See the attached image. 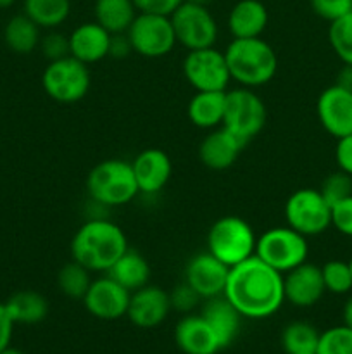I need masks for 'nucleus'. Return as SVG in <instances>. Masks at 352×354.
<instances>
[{
	"mask_svg": "<svg viewBox=\"0 0 352 354\" xmlns=\"http://www.w3.org/2000/svg\"><path fill=\"white\" fill-rule=\"evenodd\" d=\"M223 296L244 318H268L285 303L283 275L254 254L231 266Z\"/></svg>",
	"mask_w": 352,
	"mask_h": 354,
	"instance_id": "1",
	"label": "nucleus"
},
{
	"mask_svg": "<svg viewBox=\"0 0 352 354\" xmlns=\"http://www.w3.org/2000/svg\"><path fill=\"white\" fill-rule=\"evenodd\" d=\"M128 251V239L119 225L92 218L76 230L71 241V258L90 272L107 273Z\"/></svg>",
	"mask_w": 352,
	"mask_h": 354,
	"instance_id": "2",
	"label": "nucleus"
},
{
	"mask_svg": "<svg viewBox=\"0 0 352 354\" xmlns=\"http://www.w3.org/2000/svg\"><path fill=\"white\" fill-rule=\"evenodd\" d=\"M224 57L231 80L245 88L266 85L278 69L275 48L261 37L233 38L224 50Z\"/></svg>",
	"mask_w": 352,
	"mask_h": 354,
	"instance_id": "3",
	"label": "nucleus"
},
{
	"mask_svg": "<svg viewBox=\"0 0 352 354\" xmlns=\"http://www.w3.org/2000/svg\"><path fill=\"white\" fill-rule=\"evenodd\" d=\"M86 192L95 204L117 207L131 203L140 194L131 162L124 159H106L90 169Z\"/></svg>",
	"mask_w": 352,
	"mask_h": 354,
	"instance_id": "4",
	"label": "nucleus"
},
{
	"mask_svg": "<svg viewBox=\"0 0 352 354\" xmlns=\"http://www.w3.org/2000/svg\"><path fill=\"white\" fill-rule=\"evenodd\" d=\"M255 237L251 225L240 216H223L207 232V251L231 268L255 254Z\"/></svg>",
	"mask_w": 352,
	"mask_h": 354,
	"instance_id": "5",
	"label": "nucleus"
},
{
	"mask_svg": "<svg viewBox=\"0 0 352 354\" xmlns=\"http://www.w3.org/2000/svg\"><path fill=\"white\" fill-rule=\"evenodd\" d=\"M255 256L282 275L307 261L309 245L307 237L293 228L275 227L262 232L255 242Z\"/></svg>",
	"mask_w": 352,
	"mask_h": 354,
	"instance_id": "6",
	"label": "nucleus"
},
{
	"mask_svg": "<svg viewBox=\"0 0 352 354\" xmlns=\"http://www.w3.org/2000/svg\"><path fill=\"white\" fill-rule=\"evenodd\" d=\"M268 120V111L261 97L252 88L226 90L224 116L221 127L248 144L255 135H259Z\"/></svg>",
	"mask_w": 352,
	"mask_h": 354,
	"instance_id": "7",
	"label": "nucleus"
},
{
	"mask_svg": "<svg viewBox=\"0 0 352 354\" xmlns=\"http://www.w3.org/2000/svg\"><path fill=\"white\" fill-rule=\"evenodd\" d=\"M92 85V75L85 62L72 55L50 61L41 75V86L52 100L75 104L85 99Z\"/></svg>",
	"mask_w": 352,
	"mask_h": 354,
	"instance_id": "8",
	"label": "nucleus"
},
{
	"mask_svg": "<svg viewBox=\"0 0 352 354\" xmlns=\"http://www.w3.org/2000/svg\"><path fill=\"white\" fill-rule=\"evenodd\" d=\"M285 220L304 237H316L331 227V206L320 190L299 189L286 199Z\"/></svg>",
	"mask_w": 352,
	"mask_h": 354,
	"instance_id": "9",
	"label": "nucleus"
},
{
	"mask_svg": "<svg viewBox=\"0 0 352 354\" xmlns=\"http://www.w3.org/2000/svg\"><path fill=\"white\" fill-rule=\"evenodd\" d=\"M133 52L147 59H159L173 52L176 41L171 17L138 12L126 31Z\"/></svg>",
	"mask_w": 352,
	"mask_h": 354,
	"instance_id": "10",
	"label": "nucleus"
},
{
	"mask_svg": "<svg viewBox=\"0 0 352 354\" xmlns=\"http://www.w3.org/2000/svg\"><path fill=\"white\" fill-rule=\"evenodd\" d=\"M182 68L195 92H224L231 82L224 52L214 47L188 50Z\"/></svg>",
	"mask_w": 352,
	"mask_h": 354,
	"instance_id": "11",
	"label": "nucleus"
},
{
	"mask_svg": "<svg viewBox=\"0 0 352 354\" xmlns=\"http://www.w3.org/2000/svg\"><path fill=\"white\" fill-rule=\"evenodd\" d=\"M169 17L176 41L186 50L214 47L217 40V23L206 6L183 2Z\"/></svg>",
	"mask_w": 352,
	"mask_h": 354,
	"instance_id": "12",
	"label": "nucleus"
},
{
	"mask_svg": "<svg viewBox=\"0 0 352 354\" xmlns=\"http://www.w3.org/2000/svg\"><path fill=\"white\" fill-rule=\"evenodd\" d=\"M130 296V290H126L116 280L106 275L92 280L85 297H83V304L92 317L113 322L126 317Z\"/></svg>",
	"mask_w": 352,
	"mask_h": 354,
	"instance_id": "13",
	"label": "nucleus"
},
{
	"mask_svg": "<svg viewBox=\"0 0 352 354\" xmlns=\"http://www.w3.org/2000/svg\"><path fill=\"white\" fill-rule=\"evenodd\" d=\"M228 273H230V268L214 258L209 251H206L188 259L183 280L206 301L211 297L223 296Z\"/></svg>",
	"mask_w": 352,
	"mask_h": 354,
	"instance_id": "14",
	"label": "nucleus"
},
{
	"mask_svg": "<svg viewBox=\"0 0 352 354\" xmlns=\"http://www.w3.org/2000/svg\"><path fill=\"white\" fill-rule=\"evenodd\" d=\"M317 120L324 131L335 138L352 133V92L331 85L320 93L316 102Z\"/></svg>",
	"mask_w": 352,
	"mask_h": 354,
	"instance_id": "15",
	"label": "nucleus"
},
{
	"mask_svg": "<svg viewBox=\"0 0 352 354\" xmlns=\"http://www.w3.org/2000/svg\"><path fill=\"white\" fill-rule=\"evenodd\" d=\"M283 290H285V301H289L292 306H314L326 292L321 268L306 261L290 270L283 275Z\"/></svg>",
	"mask_w": 352,
	"mask_h": 354,
	"instance_id": "16",
	"label": "nucleus"
},
{
	"mask_svg": "<svg viewBox=\"0 0 352 354\" xmlns=\"http://www.w3.org/2000/svg\"><path fill=\"white\" fill-rule=\"evenodd\" d=\"M171 311L169 292L157 286H145L130 296L126 317L138 328H154L168 318Z\"/></svg>",
	"mask_w": 352,
	"mask_h": 354,
	"instance_id": "17",
	"label": "nucleus"
},
{
	"mask_svg": "<svg viewBox=\"0 0 352 354\" xmlns=\"http://www.w3.org/2000/svg\"><path fill=\"white\" fill-rule=\"evenodd\" d=\"M245 145L247 144H244L226 128L217 127L214 130H209V133L200 142L199 159L206 168L223 171L235 165Z\"/></svg>",
	"mask_w": 352,
	"mask_h": 354,
	"instance_id": "18",
	"label": "nucleus"
},
{
	"mask_svg": "<svg viewBox=\"0 0 352 354\" xmlns=\"http://www.w3.org/2000/svg\"><path fill=\"white\" fill-rule=\"evenodd\" d=\"M135 180L141 194H157L168 185L173 173L169 156L162 149H145L131 161Z\"/></svg>",
	"mask_w": 352,
	"mask_h": 354,
	"instance_id": "19",
	"label": "nucleus"
},
{
	"mask_svg": "<svg viewBox=\"0 0 352 354\" xmlns=\"http://www.w3.org/2000/svg\"><path fill=\"white\" fill-rule=\"evenodd\" d=\"M109 31L95 21H88L76 26L69 35V55L85 62L86 66L95 64L109 57Z\"/></svg>",
	"mask_w": 352,
	"mask_h": 354,
	"instance_id": "20",
	"label": "nucleus"
},
{
	"mask_svg": "<svg viewBox=\"0 0 352 354\" xmlns=\"http://www.w3.org/2000/svg\"><path fill=\"white\" fill-rule=\"evenodd\" d=\"M176 346L185 354H216L219 341L202 315H186L175 328Z\"/></svg>",
	"mask_w": 352,
	"mask_h": 354,
	"instance_id": "21",
	"label": "nucleus"
},
{
	"mask_svg": "<svg viewBox=\"0 0 352 354\" xmlns=\"http://www.w3.org/2000/svg\"><path fill=\"white\" fill-rule=\"evenodd\" d=\"M200 315L214 330L221 349L228 348L237 339L238 332H240V322L244 317L235 310L233 304L224 296L206 299Z\"/></svg>",
	"mask_w": 352,
	"mask_h": 354,
	"instance_id": "22",
	"label": "nucleus"
},
{
	"mask_svg": "<svg viewBox=\"0 0 352 354\" xmlns=\"http://www.w3.org/2000/svg\"><path fill=\"white\" fill-rule=\"evenodd\" d=\"M268 23V9L261 0H238L228 14V30L233 38L261 37Z\"/></svg>",
	"mask_w": 352,
	"mask_h": 354,
	"instance_id": "23",
	"label": "nucleus"
},
{
	"mask_svg": "<svg viewBox=\"0 0 352 354\" xmlns=\"http://www.w3.org/2000/svg\"><path fill=\"white\" fill-rule=\"evenodd\" d=\"M224 102H226V90L224 92H195L186 107L190 123L200 130H214L221 127L224 116Z\"/></svg>",
	"mask_w": 352,
	"mask_h": 354,
	"instance_id": "24",
	"label": "nucleus"
},
{
	"mask_svg": "<svg viewBox=\"0 0 352 354\" xmlns=\"http://www.w3.org/2000/svg\"><path fill=\"white\" fill-rule=\"evenodd\" d=\"M107 275L126 290L135 292L147 286L150 280V265L144 254L128 248V251L110 266Z\"/></svg>",
	"mask_w": 352,
	"mask_h": 354,
	"instance_id": "25",
	"label": "nucleus"
},
{
	"mask_svg": "<svg viewBox=\"0 0 352 354\" xmlns=\"http://www.w3.org/2000/svg\"><path fill=\"white\" fill-rule=\"evenodd\" d=\"M95 23L110 35L126 33L138 10L133 0H95L93 6Z\"/></svg>",
	"mask_w": 352,
	"mask_h": 354,
	"instance_id": "26",
	"label": "nucleus"
},
{
	"mask_svg": "<svg viewBox=\"0 0 352 354\" xmlns=\"http://www.w3.org/2000/svg\"><path fill=\"white\" fill-rule=\"evenodd\" d=\"M14 324L37 325L43 322L48 315V301L45 296L35 290H19L6 301Z\"/></svg>",
	"mask_w": 352,
	"mask_h": 354,
	"instance_id": "27",
	"label": "nucleus"
},
{
	"mask_svg": "<svg viewBox=\"0 0 352 354\" xmlns=\"http://www.w3.org/2000/svg\"><path fill=\"white\" fill-rule=\"evenodd\" d=\"M41 28L26 14H16L3 28V41L12 52L21 55L31 54L40 45Z\"/></svg>",
	"mask_w": 352,
	"mask_h": 354,
	"instance_id": "28",
	"label": "nucleus"
},
{
	"mask_svg": "<svg viewBox=\"0 0 352 354\" xmlns=\"http://www.w3.org/2000/svg\"><path fill=\"white\" fill-rule=\"evenodd\" d=\"M24 14L45 30H55L71 14V0H24Z\"/></svg>",
	"mask_w": 352,
	"mask_h": 354,
	"instance_id": "29",
	"label": "nucleus"
},
{
	"mask_svg": "<svg viewBox=\"0 0 352 354\" xmlns=\"http://www.w3.org/2000/svg\"><path fill=\"white\" fill-rule=\"evenodd\" d=\"M320 332L307 322H292L282 332V348L286 354L316 353Z\"/></svg>",
	"mask_w": 352,
	"mask_h": 354,
	"instance_id": "30",
	"label": "nucleus"
},
{
	"mask_svg": "<svg viewBox=\"0 0 352 354\" xmlns=\"http://www.w3.org/2000/svg\"><path fill=\"white\" fill-rule=\"evenodd\" d=\"M90 283H92V272L76 261L66 263L57 273L59 290L71 299L83 301Z\"/></svg>",
	"mask_w": 352,
	"mask_h": 354,
	"instance_id": "31",
	"label": "nucleus"
},
{
	"mask_svg": "<svg viewBox=\"0 0 352 354\" xmlns=\"http://www.w3.org/2000/svg\"><path fill=\"white\" fill-rule=\"evenodd\" d=\"M328 41L344 64H352V12L331 21L328 28Z\"/></svg>",
	"mask_w": 352,
	"mask_h": 354,
	"instance_id": "32",
	"label": "nucleus"
},
{
	"mask_svg": "<svg viewBox=\"0 0 352 354\" xmlns=\"http://www.w3.org/2000/svg\"><path fill=\"white\" fill-rule=\"evenodd\" d=\"M321 275H323L326 292L342 296V294H349L352 290V273L349 268V261L331 259L321 266Z\"/></svg>",
	"mask_w": 352,
	"mask_h": 354,
	"instance_id": "33",
	"label": "nucleus"
},
{
	"mask_svg": "<svg viewBox=\"0 0 352 354\" xmlns=\"http://www.w3.org/2000/svg\"><path fill=\"white\" fill-rule=\"evenodd\" d=\"M316 354H352V328L337 325L321 332Z\"/></svg>",
	"mask_w": 352,
	"mask_h": 354,
	"instance_id": "34",
	"label": "nucleus"
},
{
	"mask_svg": "<svg viewBox=\"0 0 352 354\" xmlns=\"http://www.w3.org/2000/svg\"><path fill=\"white\" fill-rule=\"evenodd\" d=\"M330 206L340 203L352 196V176L344 171H335L323 180L321 187L317 189Z\"/></svg>",
	"mask_w": 352,
	"mask_h": 354,
	"instance_id": "35",
	"label": "nucleus"
},
{
	"mask_svg": "<svg viewBox=\"0 0 352 354\" xmlns=\"http://www.w3.org/2000/svg\"><path fill=\"white\" fill-rule=\"evenodd\" d=\"M40 50L45 59L50 61H57V59L68 57L69 55V35L61 33V31H48L45 37L40 40Z\"/></svg>",
	"mask_w": 352,
	"mask_h": 354,
	"instance_id": "36",
	"label": "nucleus"
},
{
	"mask_svg": "<svg viewBox=\"0 0 352 354\" xmlns=\"http://www.w3.org/2000/svg\"><path fill=\"white\" fill-rule=\"evenodd\" d=\"M309 3L313 12L328 23L352 12V0H309Z\"/></svg>",
	"mask_w": 352,
	"mask_h": 354,
	"instance_id": "37",
	"label": "nucleus"
},
{
	"mask_svg": "<svg viewBox=\"0 0 352 354\" xmlns=\"http://www.w3.org/2000/svg\"><path fill=\"white\" fill-rule=\"evenodd\" d=\"M202 301V297L183 280L179 286L169 292V303H171V310L179 311V313H190L197 304Z\"/></svg>",
	"mask_w": 352,
	"mask_h": 354,
	"instance_id": "38",
	"label": "nucleus"
},
{
	"mask_svg": "<svg viewBox=\"0 0 352 354\" xmlns=\"http://www.w3.org/2000/svg\"><path fill=\"white\" fill-rule=\"evenodd\" d=\"M331 227L352 239V196L331 206Z\"/></svg>",
	"mask_w": 352,
	"mask_h": 354,
	"instance_id": "39",
	"label": "nucleus"
},
{
	"mask_svg": "<svg viewBox=\"0 0 352 354\" xmlns=\"http://www.w3.org/2000/svg\"><path fill=\"white\" fill-rule=\"evenodd\" d=\"M138 12L159 14V16H171L183 3V0H133Z\"/></svg>",
	"mask_w": 352,
	"mask_h": 354,
	"instance_id": "40",
	"label": "nucleus"
},
{
	"mask_svg": "<svg viewBox=\"0 0 352 354\" xmlns=\"http://www.w3.org/2000/svg\"><path fill=\"white\" fill-rule=\"evenodd\" d=\"M335 161L340 171L352 176V133L345 137L337 138V147H335Z\"/></svg>",
	"mask_w": 352,
	"mask_h": 354,
	"instance_id": "41",
	"label": "nucleus"
},
{
	"mask_svg": "<svg viewBox=\"0 0 352 354\" xmlns=\"http://www.w3.org/2000/svg\"><path fill=\"white\" fill-rule=\"evenodd\" d=\"M133 52L131 41L126 33H116L110 35V44H109V57L114 59H124Z\"/></svg>",
	"mask_w": 352,
	"mask_h": 354,
	"instance_id": "42",
	"label": "nucleus"
},
{
	"mask_svg": "<svg viewBox=\"0 0 352 354\" xmlns=\"http://www.w3.org/2000/svg\"><path fill=\"white\" fill-rule=\"evenodd\" d=\"M14 322L7 311L6 303H0V351L10 346V337H12Z\"/></svg>",
	"mask_w": 352,
	"mask_h": 354,
	"instance_id": "43",
	"label": "nucleus"
},
{
	"mask_svg": "<svg viewBox=\"0 0 352 354\" xmlns=\"http://www.w3.org/2000/svg\"><path fill=\"white\" fill-rule=\"evenodd\" d=\"M335 85H338V86H342V88L352 92V64L342 66V69L338 71V75H337V82H335Z\"/></svg>",
	"mask_w": 352,
	"mask_h": 354,
	"instance_id": "44",
	"label": "nucleus"
},
{
	"mask_svg": "<svg viewBox=\"0 0 352 354\" xmlns=\"http://www.w3.org/2000/svg\"><path fill=\"white\" fill-rule=\"evenodd\" d=\"M342 317H344V325H347V327L352 328V296L345 301Z\"/></svg>",
	"mask_w": 352,
	"mask_h": 354,
	"instance_id": "45",
	"label": "nucleus"
},
{
	"mask_svg": "<svg viewBox=\"0 0 352 354\" xmlns=\"http://www.w3.org/2000/svg\"><path fill=\"white\" fill-rule=\"evenodd\" d=\"M183 2H190V3H197V6H209L213 0H183Z\"/></svg>",
	"mask_w": 352,
	"mask_h": 354,
	"instance_id": "46",
	"label": "nucleus"
},
{
	"mask_svg": "<svg viewBox=\"0 0 352 354\" xmlns=\"http://www.w3.org/2000/svg\"><path fill=\"white\" fill-rule=\"evenodd\" d=\"M0 354H24L23 351H19V349H16V348H6L3 349V351H0Z\"/></svg>",
	"mask_w": 352,
	"mask_h": 354,
	"instance_id": "47",
	"label": "nucleus"
},
{
	"mask_svg": "<svg viewBox=\"0 0 352 354\" xmlns=\"http://www.w3.org/2000/svg\"><path fill=\"white\" fill-rule=\"evenodd\" d=\"M16 0H0V9H9L10 6H14Z\"/></svg>",
	"mask_w": 352,
	"mask_h": 354,
	"instance_id": "48",
	"label": "nucleus"
},
{
	"mask_svg": "<svg viewBox=\"0 0 352 354\" xmlns=\"http://www.w3.org/2000/svg\"><path fill=\"white\" fill-rule=\"evenodd\" d=\"M349 268H351V273H352V258L349 259Z\"/></svg>",
	"mask_w": 352,
	"mask_h": 354,
	"instance_id": "49",
	"label": "nucleus"
},
{
	"mask_svg": "<svg viewBox=\"0 0 352 354\" xmlns=\"http://www.w3.org/2000/svg\"><path fill=\"white\" fill-rule=\"evenodd\" d=\"M306 354H316V353H306Z\"/></svg>",
	"mask_w": 352,
	"mask_h": 354,
	"instance_id": "50",
	"label": "nucleus"
}]
</instances>
